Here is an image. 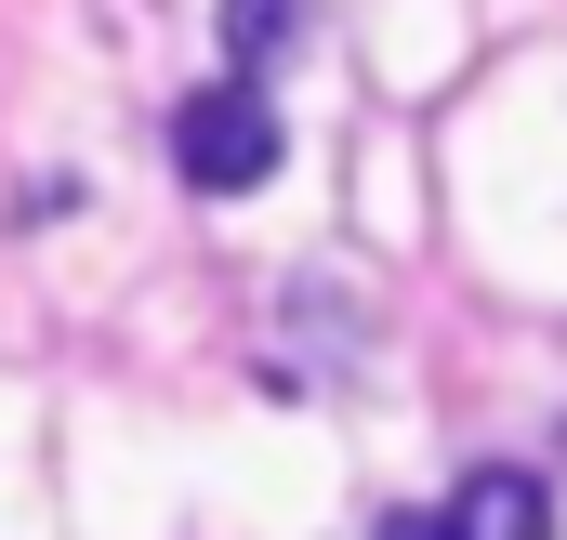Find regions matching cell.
I'll return each mask as SVG.
<instances>
[{
  "mask_svg": "<svg viewBox=\"0 0 567 540\" xmlns=\"http://www.w3.org/2000/svg\"><path fill=\"white\" fill-rule=\"evenodd\" d=\"M172 172H185L198 198H251V185L278 172V106H265L251 80L185 93V106H172Z\"/></svg>",
  "mask_w": 567,
  "mask_h": 540,
  "instance_id": "cell-1",
  "label": "cell"
},
{
  "mask_svg": "<svg viewBox=\"0 0 567 540\" xmlns=\"http://www.w3.org/2000/svg\"><path fill=\"white\" fill-rule=\"evenodd\" d=\"M449 528L462 540H555V488H542L528 461H475L462 501H449Z\"/></svg>",
  "mask_w": 567,
  "mask_h": 540,
  "instance_id": "cell-2",
  "label": "cell"
},
{
  "mask_svg": "<svg viewBox=\"0 0 567 540\" xmlns=\"http://www.w3.org/2000/svg\"><path fill=\"white\" fill-rule=\"evenodd\" d=\"M290 40H303V0H225V53H238V80H265Z\"/></svg>",
  "mask_w": 567,
  "mask_h": 540,
  "instance_id": "cell-3",
  "label": "cell"
},
{
  "mask_svg": "<svg viewBox=\"0 0 567 540\" xmlns=\"http://www.w3.org/2000/svg\"><path fill=\"white\" fill-rule=\"evenodd\" d=\"M383 540H462L449 515H383Z\"/></svg>",
  "mask_w": 567,
  "mask_h": 540,
  "instance_id": "cell-4",
  "label": "cell"
}]
</instances>
